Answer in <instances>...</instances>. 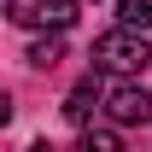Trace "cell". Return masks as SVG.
I'll list each match as a JSON object with an SVG mask.
<instances>
[{"label":"cell","instance_id":"cell-5","mask_svg":"<svg viewBox=\"0 0 152 152\" xmlns=\"http://www.w3.org/2000/svg\"><path fill=\"white\" fill-rule=\"evenodd\" d=\"M58 58H64V41H58V35H41L35 47H29V64H35V70H53Z\"/></svg>","mask_w":152,"mask_h":152},{"label":"cell","instance_id":"cell-6","mask_svg":"<svg viewBox=\"0 0 152 152\" xmlns=\"http://www.w3.org/2000/svg\"><path fill=\"white\" fill-rule=\"evenodd\" d=\"M117 18L129 29H152V0H117Z\"/></svg>","mask_w":152,"mask_h":152},{"label":"cell","instance_id":"cell-7","mask_svg":"<svg viewBox=\"0 0 152 152\" xmlns=\"http://www.w3.org/2000/svg\"><path fill=\"white\" fill-rule=\"evenodd\" d=\"M76 152H123V140H117L111 129H88L82 140H76Z\"/></svg>","mask_w":152,"mask_h":152},{"label":"cell","instance_id":"cell-4","mask_svg":"<svg viewBox=\"0 0 152 152\" xmlns=\"http://www.w3.org/2000/svg\"><path fill=\"white\" fill-rule=\"evenodd\" d=\"M94 111H105V94H99L94 82H82V88H76V94L64 99V117H70V123H88Z\"/></svg>","mask_w":152,"mask_h":152},{"label":"cell","instance_id":"cell-2","mask_svg":"<svg viewBox=\"0 0 152 152\" xmlns=\"http://www.w3.org/2000/svg\"><path fill=\"white\" fill-rule=\"evenodd\" d=\"M6 18L18 29H70L76 23V0H6Z\"/></svg>","mask_w":152,"mask_h":152},{"label":"cell","instance_id":"cell-1","mask_svg":"<svg viewBox=\"0 0 152 152\" xmlns=\"http://www.w3.org/2000/svg\"><path fill=\"white\" fill-rule=\"evenodd\" d=\"M152 64V47L140 29H129V23H117V29H105V35H94V70H111V76H140Z\"/></svg>","mask_w":152,"mask_h":152},{"label":"cell","instance_id":"cell-8","mask_svg":"<svg viewBox=\"0 0 152 152\" xmlns=\"http://www.w3.org/2000/svg\"><path fill=\"white\" fill-rule=\"evenodd\" d=\"M29 152H58V146H47V140H35V146H29Z\"/></svg>","mask_w":152,"mask_h":152},{"label":"cell","instance_id":"cell-3","mask_svg":"<svg viewBox=\"0 0 152 152\" xmlns=\"http://www.w3.org/2000/svg\"><path fill=\"white\" fill-rule=\"evenodd\" d=\"M105 117H111L117 129H140V123H152V88H140V82H117V88H105Z\"/></svg>","mask_w":152,"mask_h":152}]
</instances>
